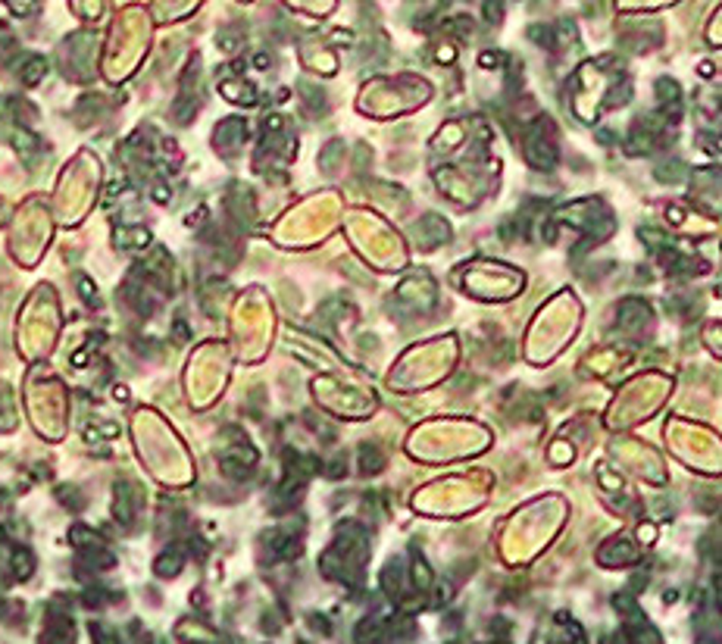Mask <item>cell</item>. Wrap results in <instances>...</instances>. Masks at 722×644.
<instances>
[{
  "mask_svg": "<svg viewBox=\"0 0 722 644\" xmlns=\"http://www.w3.org/2000/svg\"><path fill=\"white\" fill-rule=\"evenodd\" d=\"M525 157L535 169H553L557 163V144L551 141V119H538L532 128V138H528Z\"/></svg>",
  "mask_w": 722,
  "mask_h": 644,
  "instance_id": "obj_1",
  "label": "cell"
},
{
  "mask_svg": "<svg viewBox=\"0 0 722 644\" xmlns=\"http://www.w3.org/2000/svg\"><path fill=\"white\" fill-rule=\"evenodd\" d=\"M416 238H419V244L422 247H438V244H444L450 238V229H447V222H444L441 216H425V219H419L416 222Z\"/></svg>",
  "mask_w": 722,
  "mask_h": 644,
  "instance_id": "obj_2",
  "label": "cell"
},
{
  "mask_svg": "<svg viewBox=\"0 0 722 644\" xmlns=\"http://www.w3.org/2000/svg\"><path fill=\"white\" fill-rule=\"evenodd\" d=\"M138 504H141L138 488L128 485V482H119V485H116V519H119L122 526H132L135 513H138Z\"/></svg>",
  "mask_w": 722,
  "mask_h": 644,
  "instance_id": "obj_3",
  "label": "cell"
},
{
  "mask_svg": "<svg viewBox=\"0 0 722 644\" xmlns=\"http://www.w3.org/2000/svg\"><path fill=\"white\" fill-rule=\"evenodd\" d=\"M656 98H660L663 116H666L669 122L679 119V116H682V94H679V85H675L673 79H660V82H656Z\"/></svg>",
  "mask_w": 722,
  "mask_h": 644,
  "instance_id": "obj_4",
  "label": "cell"
},
{
  "mask_svg": "<svg viewBox=\"0 0 722 644\" xmlns=\"http://www.w3.org/2000/svg\"><path fill=\"white\" fill-rule=\"evenodd\" d=\"M182 563H185L182 551H178V547H169V551H166V553H160V557H157V563H153V566H157V572H160V576H166V578H169V576H178V572H182Z\"/></svg>",
  "mask_w": 722,
  "mask_h": 644,
  "instance_id": "obj_5",
  "label": "cell"
},
{
  "mask_svg": "<svg viewBox=\"0 0 722 644\" xmlns=\"http://www.w3.org/2000/svg\"><path fill=\"white\" fill-rule=\"evenodd\" d=\"M654 176H656V182H663V185H679L682 178L688 176V169H685V163H682V160H669V163L656 166Z\"/></svg>",
  "mask_w": 722,
  "mask_h": 644,
  "instance_id": "obj_6",
  "label": "cell"
},
{
  "mask_svg": "<svg viewBox=\"0 0 722 644\" xmlns=\"http://www.w3.org/2000/svg\"><path fill=\"white\" fill-rule=\"evenodd\" d=\"M382 463H385V457H382V450L376 447V444H360V469H363L366 475H372V473H378L382 469Z\"/></svg>",
  "mask_w": 722,
  "mask_h": 644,
  "instance_id": "obj_7",
  "label": "cell"
},
{
  "mask_svg": "<svg viewBox=\"0 0 722 644\" xmlns=\"http://www.w3.org/2000/svg\"><path fill=\"white\" fill-rule=\"evenodd\" d=\"M300 100H304L307 109H309L313 116L325 113V94H322V88L309 85V82H300Z\"/></svg>",
  "mask_w": 722,
  "mask_h": 644,
  "instance_id": "obj_8",
  "label": "cell"
},
{
  "mask_svg": "<svg viewBox=\"0 0 722 644\" xmlns=\"http://www.w3.org/2000/svg\"><path fill=\"white\" fill-rule=\"evenodd\" d=\"M44 72H47V63H44V56H29V60H25V66L19 69V79H22L25 85H38V82L44 79Z\"/></svg>",
  "mask_w": 722,
  "mask_h": 644,
  "instance_id": "obj_9",
  "label": "cell"
},
{
  "mask_svg": "<svg viewBox=\"0 0 722 644\" xmlns=\"http://www.w3.org/2000/svg\"><path fill=\"white\" fill-rule=\"evenodd\" d=\"M429 582H431L429 566H425V560L419 557V551H413V585H416V588H429Z\"/></svg>",
  "mask_w": 722,
  "mask_h": 644,
  "instance_id": "obj_10",
  "label": "cell"
},
{
  "mask_svg": "<svg viewBox=\"0 0 722 644\" xmlns=\"http://www.w3.org/2000/svg\"><path fill=\"white\" fill-rule=\"evenodd\" d=\"M341 153H344V144L341 141H332V144L322 151V157H319V166L322 169H338V160H341Z\"/></svg>",
  "mask_w": 722,
  "mask_h": 644,
  "instance_id": "obj_11",
  "label": "cell"
},
{
  "mask_svg": "<svg viewBox=\"0 0 722 644\" xmlns=\"http://www.w3.org/2000/svg\"><path fill=\"white\" fill-rule=\"evenodd\" d=\"M31 566H35L31 553L25 551V547H19V551L13 553V569H16V576H19V578H29V576H31Z\"/></svg>",
  "mask_w": 722,
  "mask_h": 644,
  "instance_id": "obj_12",
  "label": "cell"
},
{
  "mask_svg": "<svg viewBox=\"0 0 722 644\" xmlns=\"http://www.w3.org/2000/svg\"><path fill=\"white\" fill-rule=\"evenodd\" d=\"M641 238H644V241H647V247L660 250V254H663V250H669V247H673V244H669V238L663 235V231H654V229H641Z\"/></svg>",
  "mask_w": 722,
  "mask_h": 644,
  "instance_id": "obj_13",
  "label": "cell"
},
{
  "mask_svg": "<svg viewBox=\"0 0 722 644\" xmlns=\"http://www.w3.org/2000/svg\"><path fill=\"white\" fill-rule=\"evenodd\" d=\"M528 38H535L541 47H553V31H551V25H532V29H528Z\"/></svg>",
  "mask_w": 722,
  "mask_h": 644,
  "instance_id": "obj_14",
  "label": "cell"
},
{
  "mask_svg": "<svg viewBox=\"0 0 722 644\" xmlns=\"http://www.w3.org/2000/svg\"><path fill=\"white\" fill-rule=\"evenodd\" d=\"M75 282H79V288H82V298H85L88 304H91V307H98L100 300H98V288H94V282H88L85 275H79V279H75Z\"/></svg>",
  "mask_w": 722,
  "mask_h": 644,
  "instance_id": "obj_15",
  "label": "cell"
},
{
  "mask_svg": "<svg viewBox=\"0 0 722 644\" xmlns=\"http://www.w3.org/2000/svg\"><path fill=\"white\" fill-rule=\"evenodd\" d=\"M72 491H75V488H60V491H56V498H60L63 504H69L72 510H82V507H85V498H82V494L75 498Z\"/></svg>",
  "mask_w": 722,
  "mask_h": 644,
  "instance_id": "obj_16",
  "label": "cell"
},
{
  "mask_svg": "<svg viewBox=\"0 0 722 644\" xmlns=\"http://www.w3.org/2000/svg\"><path fill=\"white\" fill-rule=\"evenodd\" d=\"M328 475H332V479H341V475H344V457H338V460L332 463V469H325Z\"/></svg>",
  "mask_w": 722,
  "mask_h": 644,
  "instance_id": "obj_17",
  "label": "cell"
},
{
  "mask_svg": "<svg viewBox=\"0 0 722 644\" xmlns=\"http://www.w3.org/2000/svg\"><path fill=\"white\" fill-rule=\"evenodd\" d=\"M485 13H488V22H498V13H500V6L498 3H491V6H485Z\"/></svg>",
  "mask_w": 722,
  "mask_h": 644,
  "instance_id": "obj_18",
  "label": "cell"
},
{
  "mask_svg": "<svg viewBox=\"0 0 722 644\" xmlns=\"http://www.w3.org/2000/svg\"><path fill=\"white\" fill-rule=\"evenodd\" d=\"M254 63H256V69H269V56L266 54H256Z\"/></svg>",
  "mask_w": 722,
  "mask_h": 644,
  "instance_id": "obj_19",
  "label": "cell"
},
{
  "mask_svg": "<svg viewBox=\"0 0 722 644\" xmlns=\"http://www.w3.org/2000/svg\"><path fill=\"white\" fill-rule=\"evenodd\" d=\"M597 141L601 144H613V132H597Z\"/></svg>",
  "mask_w": 722,
  "mask_h": 644,
  "instance_id": "obj_20",
  "label": "cell"
},
{
  "mask_svg": "<svg viewBox=\"0 0 722 644\" xmlns=\"http://www.w3.org/2000/svg\"><path fill=\"white\" fill-rule=\"evenodd\" d=\"M13 10H16V13H29V10H35V6H29V3H13Z\"/></svg>",
  "mask_w": 722,
  "mask_h": 644,
  "instance_id": "obj_21",
  "label": "cell"
},
{
  "mask_svg": "<svg viewBox=\"0 0 722 644\" xmlns=\"http://www.w3.org/2000/svg\"><path fill=\"white\" fill-rule=\"evenodd\" d=\"M0 541H3V529H0Z\"/></svg>",
  "mask_w": 722,
  "mask_h": 644,
  "instance_id": "obj_22",
  "label": "cell"
},
{
  "mask_svg": "<svg viewBox=\"0 0 722 644\" xmlns=\"http://www.w3.org/2000/svg\"><path fill=\"white\" fill-rule=\"evenodd\" d=\"M700 644H704V641H700ZM707 644H716V641H707Z\"/></svg>",
  "mask_w": 722,
  "mask_h": 644,
  "instance_id": "obj_23",
  "label": "cell"
}]
</instances>
